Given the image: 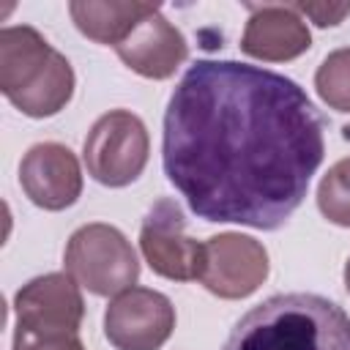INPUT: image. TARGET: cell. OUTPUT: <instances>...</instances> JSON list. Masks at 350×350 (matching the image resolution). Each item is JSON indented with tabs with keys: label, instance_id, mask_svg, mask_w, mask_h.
Listing matches in <instances>:
<instances>
[{
	"label": "cell",
	"instance_id": "52a82bcc",
	"mask_svg": "<svg viewBox=\"0 0 350 350\" xmlns=\"http://www.w3.org/2000/svg\"><path fill=\"white\" fill-rule=\"evenodd\" d=\"M175 331L172 301L150 287L115 295L104 312V336L115 350H159Z\"/></svg>",
	"mask_w": 350,
	"mask_h": 350
},
{
	"label": "cell",
	"instance_id": "ba28073f",
	"mask_svg": "<svg viewBox=\"0 0 350 350\" xmlns=\"http://www.w3.org/2000/svg\"><path fill=\"white\" fill-rule=\"evenodd\" d=\"M268 279V252L260 241L241 232H219L205 241L202 287L219 298L238 301L260 290Z\"/></svg>",
	"mask_w": 350,
	"mask_h": 350
},
{
	"label": "cell",
	"instance_id": "4fadbf2b",
	"mask_svg": "<svg viewBox=\"0 0 350 350\" xmlns=\"http://www.w3.org/2000/svg\"><path fill=\"white\" fill-rule=\"evenodd\" d=\"M153 11H159V5L150 3H118V0H74L68 3V14L77 25V30L96 41V44H107V46H118L120 41H126V36Z\"/></svg>",
	"mask_w": 350,
	"mask_h": 350
},
{
	"label": "cell",
	"instance_id": "277c9868",
	"mask_svg": "<svg viewBox=\"0 0 350 350\" xmlns=\"http://www.w3.org/2000/svg\"><path fill=\"white\" fill-rule=\"evenodd\" d=\"M63 262L79 287L101 298L120 295L139 279V260L131 241L104 221L79 227L66 243Z\"/></svg>",
	"mask_w": 350,
	"mask_h": 350
},
{
	"label": "cell",
	"instance_id": "3957f363",
	"mask_svg": "<svg viewBox=\"0 0 350 350\" xmlns=\"http://www.w3.org/2000/svg\"><path fill=\"white\" fill-rule=\"evenodd\" d=\"M0 90L22 115L52 118L74 96V68L36 27H3Z\"/></svg>",
	"mask_w": 350,
	"mask_h": 350
},
{
	"label": "cell",
	"instance_id": "30bf717a",
	"mask_svg": "<svg viewBox=\"0 0 350 350\" xmlns=\"http://www.w3.org/2000/svg\"><path fill=\"white\" fill-rule=\"evenodd\" d=\"M25 197L44 211H66L82 194V167L60 142H38L19 161Z\"/></svg>",
	"mask_w": 350,
	"mask_h": 350
},
{
	"label": "cell",
	"instance_id": "ac0fdd59",
	"mask_svg": "<svg viewBox=\"0 0 350 350\" xmlns=\"http://www.w3.org/2000/svg\"><path fill=\"white\" fill-rule=\"evenodd\" d=\"M345 284H347V293H350V260L345 262Z\"/></svg>",
	"mask_w": 350,
	"mask_h": 350
},
{
	"label": "cell",
	"instance_id": "6da1fadb",
	"mask_svg": "<svg viewBox=\"0 0 350 350\" xmlns=\"http://www.w3.org/2000/svg\"><path fill=\"white\" fill-rule=\"evenodd\" d=\"M323 156L320 112L276 71L197 60L170 96L164 172L205 221L279 230L301 208Z\"/></svg>",
	"mask_w": 350,
	"mask_h": 350
},
{
	"label": "cell",
	"instance_id": "e0dca14e",
	"mask_svg": "<svg viewBox=\"0 0 350 350\" xmlns=\"http://www.w3.org/2000/svg\"><path fill=\"white\" fill-rule=\"evenodd\" d=\"M301 16H309L317 27H334L350 14V3H293Z\"/></svg>",
	"mask_w": 350,
	"mask_h": 350
},
{
	"label": "cell",
	"instance_id": "2e32d148",
	"mask_svg": "<svg viewBox=\"0 0 350 350\" xmlns=\"http://www.w3.org/2000/svg\"><path fill=\"white\" fill-rule=\"evenodd\" d=\"M14 350H85L77 334H63V336H41L33 334L22 325L14 331Z\"/></svg>",
	"mask_w": 350,
	"mask_h": 350
},
{
	"label": "cell",
	"instance_id": "8fae6325",
	"mask_svg": "<svg viewBox=\"0 0 350 350\" xmlns=\"http://www.w3.org/2000/svg\"><path fill=\"white\" fill-rule=\"evenodd\" d=\"M115 52L134 74L145 79H167L189 57V44L161 11H153L115 46Z\"/></svg>",
	"mask_w": 350,
	"mask_h": 350
},
{
	"label": "cell",
	"instance_id": "5bb4252c",
	"mask_svg": "<svg viewBox=\"0 0 350 350\" xmlns=\"http://www.w3.org/2000/svg\"><path fill=\"white\" fill-rule=\"evenodd\" d=\"M314 88L323 104L336 112H350V46L331 52L320 63L314 74Z\"/></svg>",
	"mask_w": 350,
	"mask_h": 350
},
{
	"label": "cell",
	"instance_id": "5b68a950",
	"mask_svg": "<svg viewBox=\"0 0 350 350\" xmlns=\"http://www.w3.org/2000/svg\"><path fill=\"white\" fill-rule=\"evenodd\" d=\"M150 153V137L142 123L129 109H112L101 115L85 137L82 159L88 175L109 189H120L134 183Z\"/></svg>",
	"mask_w": 350,
	"mask_h": 350
},
{
	"label": "cell",
	"instance_id": "8992f818",
	"mask_svg": "<svg viewBox=\"0 0 350 350\" xmlns=\"http://www.w3.org/2000/svg\"><path fill=\"white\" fill-rule=\"evenodd\" d=\"M139 249L153 273L172 282H194L202 276L205 243L186 235V219L175 200H159L139 230Z\"/></svg>",
	"mask_w": 350,
	"mask_h": 350
},
{
	"label": "cell",
	"instance_id": "7a4b0ae2",
	"mask_svg": "<svg viewBox=\"0 0 350 350\" xmlns=\"http://www.w3.org/2000/svg\"><path fill=\"white\" fill-rule=\"evenodd\" d=\"M224 350H350V314L317 293H279L232 325Z\"/></svg>",
	"mask_w": 350,
	"mask_h": 350
},
{
	"label": "cell",
	"instance_id": "7c38bea8",
	"mask_svg": "<svg viewBox=\"0 0 350 350\" xmlns=\"http://www.w3.org/2000/svg\"><path fill=\"white\" fill-rule=\"evenodd\" d=\"M252 16L241 36V49L265 63L301 57L312 46L304 16L290 5H249Z\"/></svg>",
	"mask_w": 350,
	"mask_h": 350
},
{
	"label": "cell",
	"instance_id": "9a60e30c",
	"mask_svg": "<svg viewBox=\"0 0 350 350\" xmlns=\"http://www.w3.org/2000/svg\"><path fill=\"white\" fill-rule=\"evenodd\" d=\"M317 208L331 224L350 227V159L328 167L317 186Z\"/></svg>",
	"mask_w": 350,
	"mask_h": 350
},
{
	"label": "cell",
	"instance_id": "9c48e42d",
	"mask_svg": "<svg viewBox=\"0 0 350 350\" xmlns=\"http://www.w3.org/2000/svg\"><path fill=\"white\" fill-rule=\"evenodd\" d=\"M16 325L41 334L63 336L77 334L85 317L79 284L68 273H44L22 284L14 295Z\"/></svg>",
	"mask_w": 350,
	"mask_h": 350
}]
</instances>
